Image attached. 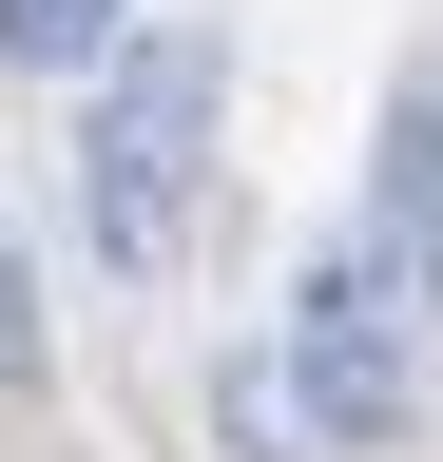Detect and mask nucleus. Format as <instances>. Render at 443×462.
<instances>
[{
	"label": "nucleus",
	"mask_w": 443,
	"mask_h": 462,
	"mask_svg": "<svg viewBox=\"0 0 443 462\" xmlns=\"http://www.w3.org/2000/svg\"><path fill=\"white\" fill-rule=\"evenodd\" d=\"M212 116H232V58H212L193 20H135L116 58H97V135H78V212L116 270H174L193 212H212Z\"/></svg>",
	"instance_id": "f257e3e1"
},
{
	"label": "nucleus",
	"mask_w": 443,
	"mask_h": 462,
	"mask_svg": "<svg viewBox=\"0 0 443 462\" xmlns=\"http://www.w3.org/2000/svg\"><path fill=\"white\" fill-rule=\"evenodd\" d=\"M290 424H309V462H385L424 424V366H405V251L385 231H347V251H309V289H290Z\"/></svg>",
	"instance_id": "f03ea898"
},
{
	"label": "nucleus",
	"mask_w": 443,
	"mask_h": 462,
	"mask_svg": "<svg viewBox=\"0 0 443 462\" xmlns=\"http://www.w3.org/2000/svg\"><path fill=\"white\" fill-rule=\"evenodd\" d=\"M135 39V0H0V78H97Z\"/></svg>",
	"instance_id": "7ed1b4c3"
},
{
	"label": "nucleus",
	"mask_w": 443,
	"mask_h": 462,
	"mask_svg": "<svg viewBox=\"0 0 443 462\" xmlns=\"http://www.w3.org/2000/svg\"><path fill=\"white\" fill-rule=\"evenodd\" d=\"M0 385H39V289H20V231H0Z\"/></svg>",
	"instance_id": "20e7f679"
}]
</instances>
